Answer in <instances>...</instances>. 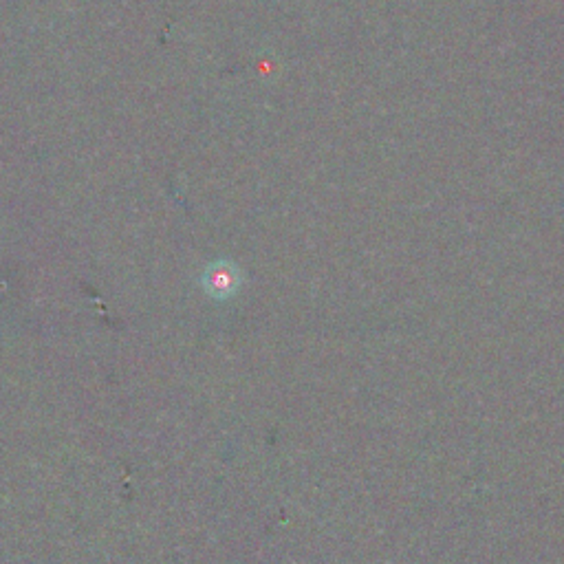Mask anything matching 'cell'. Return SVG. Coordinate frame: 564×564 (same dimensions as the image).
Masks as SVG:
<instances>
[{
  "instance_id": "6da1fadb",
  "label": "cell",
  "mask_w": 564,
  "mask_h": 564,
  "mask_svg": "<svg viewBox=\"0 0 564 564\" xmlns=\"http://www.w3.org/2000/svg\"><path fill=\"white\" fill-rule=\"evenodd\" d=\"M203 287L212 298L227 300L236 294L238 287H241V274H238V269L232 263L219 260V263H214L205 269Z\"/></svg>"
}]
</instances>
